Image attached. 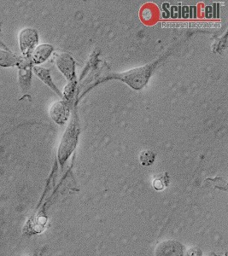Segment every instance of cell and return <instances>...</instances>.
Masks as SVG:
<instances>
[{
  "instance_id": "cell-1",
  "label": "cell",
  "mask_w": 228,
  "mask_h": 256,
  "mask_svg": "<svg viewBox=\"0 0 228 256\" xmlns=\"http://www.w3.org/2000/svg\"><path fill=\"white\" fill-rule=\"evenodd\" d=\"M152 64H149L144 67L129 70L125 73L113 74V77L125 82L132 89L140 90L147 84L152 74Z\"/></svg>"
},
{
  "instance_id": "cell-2",
  "label": "cell",
  "mask_w": 228,
  "mask_h": 256,
  "mask_svg": "<svg viewBox=\"0 0 228 256\" xmlns=\"http://www.w3.org/2000/svg\"><path fill=\"white\" fill-rule=\"evenodd\" d=\"M78 135H79V128L76 124V120H73L68 126L59 147L58 159L61 164L67 160L68 158L73 152L74 148H76L77 140H78Z\"/></svg>"
},
{
  "instance_id": "cell-3",
  "label": "cell",
  "mask_w": 228,
  "mask_h": 256,
  "mask_svg": "<svg viewBox=\"0 0 228 256\" xmlns=\"http://www.w3.org/2000/svg\"><path fill=\"white\" fill-rule=\"evenodd\" d=\"M56 66L62 74L70 82L76 79L74 76V62L70 55L62 53L56 58Z\"/></svg>"
},
{
  "instance_id": "cell-4",
  "label": "cell",
  "mask_w": 228,
  "mask_h": 256,
  "mask_svg": "<svg viewBox=\"0 0 228 256\" xmlns=\"http://www.w3.org/2000/svg\"><path fill=\"white\" fill-rule=\"evenodd\" d=\"M50 117L59 125H64L67 122L70 116V110L68 105L62 101L56 102L52 106L50 110Z\"/></svg>"
},
{
  "instance_id": "cell-5",
  "label": "cell",
  "mask_w": 228,
  "mask_h": 256,
  "mask_svg": "<svg viewBox=\"0 0 228 256\" xmlns=\"http://www.w3.org/2000/svg\"><path fill=\"white\" fill-rule=\"evenodd\" d=\"M38 42V35L36 30L26 28L20 34V46L24 53L28 52Z\"/></svg>"
},
{
  "instance_id": "cell-6",
  "label": "cell",
  "mask_w": 228,
  "mask_h": 256,
  "mask_svg": "<svg viewBox=\"0 0 228 256\" xmlns=\"http://www.w3.org/2000/svg\"><path fill=\"white\" fill-rule=\"evenodd\" d=\"M52 46L50 44H40L34 50L32 53V58L37 64H41L43 62L46 61L50 53L52 52Z\"/></svg>"
},
{
  "instance_id": "cell-7",
  "label": "cell",
  "mask_w": 228,
  "mask_h": 256,
  "mask_svg": "<svg viewBox=\"0 0 228 256\" xmlns=\"http://www.w3.org/2000/svg\"><path fill=\"white\" fill-rule=\"evenodd\" d=\"M34 73L37 74V76L40 77V79L42 80V82L46 83V84L48 86H50L52 90H55L56 94H58V95H61V94L59 92L58 89L55 86V84L53 83L52 80V78H50V72H49V70H46V68H43L38 67V66H36V67L34 68Z\"/></svg>"
},
{
  "instance_id": "cell-8",
  "label": "cell",
  "mask_w": 228,
  "mask_h": 256,
  "mask_svg": "<svg viewBox=\"0 0 228 256\" xmlns=\"http://www.w3.org/2000/svg\"><path fill=\"white\" fill-rule=\"evenodd\" d=\"M18 62V59L15 56L10 52L0 50V65L3 67L14 66Z\"/></svg>"
},
{
  "instance_id": "cell-9",
  "label": "cell",
  "mask_w": 228,
  "mask_h": 256,
  "mask_svg": "<svg viewBox=\"0 0 228 256\" xmlns=\"http://www.w3.org/2000/svg\"><path fill=\"white\" fill-rule=\"evenodd\" d=\"M140 162L143 166H150L155 162L154 152L149 150H146L141 152L140 154Z\"/></svg>"
},
{
  "instance_id": "cell-10",
  "label": "cell",
  "mask_w": 228,
  "mask_h": 256,
  "mask_svg": "<svg viewBox=\"0 0 228 256\" xmlns=\"http://www.w3.org/2000/svg\"><path fill=\"white\" fill-rule=\"evenodd\" d=\"M168 184V178L167 174H159L158 176H156L154 180H153V186L156 190H162L165 188V186H167Z\"/></svg>"
},
{
  "instance_id": "cell-11",
  "label": "cell",
  "mask_w": 228,
  "mask_h": 256,
  "mask_svg": "<svg viewBox=\"0 0 228 256\" xmlns=\"http://www.w3.org/2000/svg\"><path fill=\"white\" fill-rule=\"evenodd\" d=\"M141 18L144 22H150L153 20V10L149 7H144L141 12Z\"/></svg>"
},
{
  "instance_id": "cell-12",
  "label": "cell",
  "mask_w": 228,
  "mask_h": 256,
  "mask_svg": "<svg viewBox=\"0 0 228 256\" xmlns=\"http://www.w3.org/2000/svg\"><path fill=\"white\" fill-rule=\"evenodd\" d=\"M205 18H212V9H211L210 6H207V7L205 8Z\"/></svg>"
},
{
  "instance_id": "cell-13",
  "label": "cell",
  "mask_w": 228,
  "mask_h": 256,
  "mask_svg": "<svg viewBox=\"0 0 228 256\" xmlns=\"http://www.w3.org/2000/svg\"><path fill=\"white\" fill-rule=\"evenodd\" d=\"M182 16H183V18H189V7H186V6H184V7H183V9H182Z\"/></svg>"
}]
</instances>
